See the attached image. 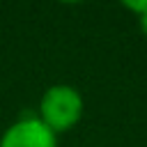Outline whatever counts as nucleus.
<instances>
[{
    "instance_id": "obj_1",
    "label": "nucleus",
    "mask_w": 147,
    "mask_h": 147,
    "mask_svg": "<svg viewBox=\"0 0 147 147\" xmlns=\"http://www.w3.org/2000/svg\"><path fill=\"white\" fill-rule=\"evenodd\" d=\"M85 113V101L78 87L69 83H55L44 90L37 108V117L55 133H67L71 131Z\"/></svg>"
},
{
    "instance_id": "obj_2",
    "label": "nucleus",
    "mask_w": 147,
    "mask_h": 147,
    "mask_svg": "<svg viewBox=\"0 0 147 147\" xmlns=\"http://www.w3.org/2000/svg\"><path fill=\"white\" fill-rule=\"evenodd\" d=\"M0 147H57V136L37 115H23L2 131Z\"/></svg>"
},
{
    "instance_id": "obj_3",
    "label": "nucleus",
    "mask_w": 147,
    "mask_h": 147,
    "mask_svg": "<svg viewBox=\"0 0 147 147\" xmlns=\"http://www.w3.org/2000/svg\"><path fill=\"white\" fill-rule=\"evenodd\" d=\"M124 7H126L129 11H133V14H136V18H138V28H140V32L147 37V0L124 2Z\"/></svg>"
}]
</instances>
